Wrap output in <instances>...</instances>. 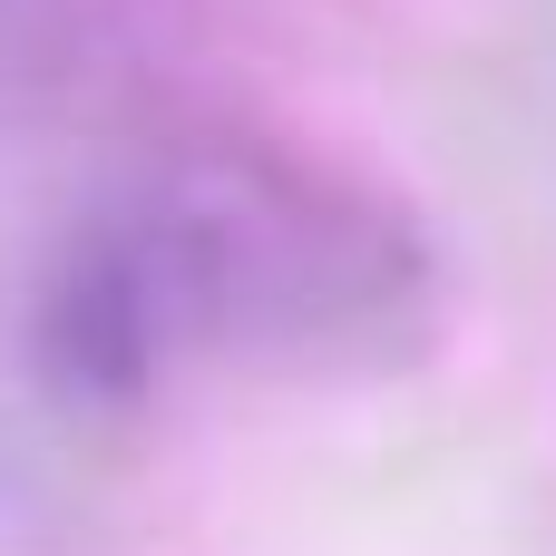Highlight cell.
Instances as JSON below:
<instances>
[{"label":"cell","instance_id":"7a4b0ae2","mask_svg":"<svg viewBox=\"0 0 556 556\" xmlns=\"http://www.w3.org/2000/svg\"><path fill=\"white\" fill-rule=\"evenodd\" d=\"M98 59H108L98 0H0V127L78 108L108 78Z\"/></svg>","mask_w":556,"mask_h":556},{"label":"cell","instance_id":"6da1fadb","mask_svg":"<svg viewBox=\"0 0 556 556\" xmlns=\"http://www.w3.org/2000/svg\"><path fill=\"white\" fill-rule=\"evenodd\" d=\"M156 303L195 362L391 371L440 323V254L371 176L274 137H156L108 176Z\"/></svg>","mask_w":556,"mask_h":556}]
</instances>
